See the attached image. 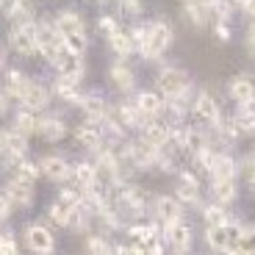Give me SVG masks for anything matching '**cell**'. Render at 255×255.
Instances as JSON below:
<instances>
[{"label":"cell","instance_id":"obj_32","mask_svg":"<svg viewBox=\"0 0 255 255\" xmlns=\"http://www.w3.org/2000/svg\"><path fill=\"white\" fill-rule=\"evenodd\" d=\"M3 144H6V153L3 155H25L28 136H22V133H17L14 128H8V130H3Z\"/></svg>","mask_w":255,"mask_h":255},{"label":"cell","instance_id":"obj_11","mask_svg":"<svg viewBox=\"0 0 255 255\" xmlns=\"http://www.w3.org/2000/svg\"><path fill=\"white\" fill-rule=\"evenodd\" d=\"M81 109H83V114H86V122H95V125H100V122L111 114L109 100H106L103 95H97V92H89V95H83Z\"/></svg>","mask_w":255,"mask_h":255},{"label":"cell","instance_id":"obj_60","mask_svg":"<svg viewBox=\"0 0 255 255\" xmlns=\"http://www.w3.org/2000/svg\"><path fill=\"white\" fill-rule=\"evenodd\" d=\"M186 3H191V0H186Z\"/></svg>","mask_w":255,"mask_h":255},{"label":"cell","instance_id":"obj_8","mask_svg":"<svg viewBox=\"0 0 255 255\" xmlns=\"http://www.w3.org/2000/svg\"><path fill=\"white\" fill-rule=\"evenodd\" d=\"M191 111L197 114V120H203L205 125L217 128L219 122H222V111H219V103L214 100V95L211 92H200L197 97H194V106H191Z\"/></svg>","mask_w":255,"mask_h":255},{"label":"cell","instance_id":"obj_1","mask_svg":"<svg viewBox=\"0 0 255 255\" xmlns=\"http://www.w3.org/2000/svg\"><path fill=\"white\" fill-rule=\"evenodd\" d=\"M158 92L166 100H180L189 95V72L180 67H164L158 72Z\"/></svg>","mask_w":255,"mask_h":255},{"label":"cell","instance_id":"obj_37","mask_svg":"<svg viewBox=\"0 0 255 255\" xmlns=\"http://www.w3.org/2000/svg\"><path fill=\"white\" fill-rule=\"evenodd\" d=\"M233 125H236L239 136H242V133H255V111H253V106L239 109L236 117H233Z\"/></svg>","mask_w":255,"mask_h":255},{"label":"cell","instance_id":"obj_3","mask_svg":"<svg viewBox=\"0 0 255 255\" xmlns=\"http://www.w3.org/2000/svg\"><path fill=\"white\" fill-rule=\"evenodd\" d=\"M36 39H39V53H42L50 64H56V58L61 56V50H64V39H61V33H58L56 22L39 19L36 22Z\"/></svg>","mask_w":255,"mask_h":255},{"label":"cell","instance_id":"obj_17","mask_svg":"<svg viewBox=\"0 0 255 255\" xmlns=\"http://www.w3.org/2000/svg\"><path fill=\"white\" fill-rule=\"evenodd\" d=\"M53 22H56L61 39L70 36V33H86V19H83L78 11H72V8H64V11H58Z\"/></svg>","mask_w":255,"mask_h":255},{"label":"cell","instance_id":"obj_35","mask_svg":"<svg viewBox=\"0 0 255 255\" xmlns=\"http://www.w3.org/2000/svg\"><path fill=\"white\" fill-rule=\"evenodd\" d=\"M72 205L61 203V200H56V203L47 208V217H50L53 225H58V228H70V217H72Z\"/></svg>","mask_w":255,"mask_h":255},{"label":"cell","instance_id":"obj_2","mask_svg":"<svg viewBox=\"0 0 255 255\" xmlns=\"http://www.w3.org/2000/svg\"><path fill=\"white\" fill-rule=\"evenodd\" d=\"M239 236H242V228L233 222L228 225H219V228H208V242L211 250H217L222 255H239Z\"/></svg>","mask_w":255,"mask_h":255},{"label":"cell","instance_id":"obj_4","mask_svg":"<svg viewBox=\"0 0 255 255\" xmlns=\"http://www.w3.org/2000/svg\"><path fill=\"white\" fill-rule=\"evenodd\" d=\"M114 200H117V205H120V211H128L130 217H141L147 211V205H150L144 189H141V186H133V183H122L120 189H117Z\"/></svg>","mask_w":255,"mask_h":255},{"label":"cell","instance_id":"obj_47","mask_svg":"<svg viewBox=\"0 0 255 255\" xmlns=\"http://www.w3.org/2000/svg\"><path fill=\"white\" fill-rule=\"evenodd\" d=\"M120 11L125 14V17H139L141 8H139V3H133V0H120Z\"/></svg>","mask_w":255,"mask_h":255},{"label":"cell","instance_id":"obj_25","mask_svg":"<svg viewBox=\"0 0 255 255\" xmlns=\"http://www.w3.org/2000/svg\"><path fill=\"white\" fill-rule=\"evenodd\" d=\"M6 194H8V200H11L17 208H31L33 205V186H28V183L11 180V183L6 186Z\"/></svg>","mask_w":255,"mask_h":255},{"label":"cell","instance_id":"obj_39","mask_svg":"<svg viewBox=\"0 0 255 255\" xmlns=\"http://www.w3.org/2000/svg\"><path fill=\"white\" fill-rule=\"evenodd\" d=\"M211 8V17H217V22H228L233 17V0H205Z\"/></svg>","mask_w":255,"mask_h":255},{"label":"cell","instance_id":"obj_42","mask_svg":"<svg viewBox=\"0 0 255 255\" xmlns=\"http://www.w3.org/2000/svg\"><path fill=\"white\" fill-rule=\"evenodd\" d=\"M239 255H255V225L242 228V236H239Z\"/></svg>","mask_w":255,"mask_h":255},{"label":"cell","instance_id":"obj_14","mask_svg":"<svg viewBox=\"0 0 255 255\" xmlns=\"http://www.w3.org/2000/svg\"><path fill=\"white\" fill-rule=\"evenodd\" d=\"M230 97L239 103V109H244V106H253L255 103V81L253 75H236L233 81H230Z\"/></svg>","mask_w":255,"mask_h":255},{"label":"cell","instance_id":"obj_38","mask_svg":"<svg viewBox=\"0 0 255 255\" xmlns=\"http://www.w3.org/2000/svg\"><path fill=\"white\" fill-rule=\"evenodd\" d=\"M203 217H205V225H208V228H219V225H228V222H230L228 211H225L219 203H211V205H205Z\"/></svg>","mask_w":255,"mask_h":255},{"label":"cell","instance_id":"obj_44","mask_svg":"<svg viewBox=\"0 0 255 255\" xmlns=\"http://www.w3.org/2000/svg\"><path fill=\"white\" fill-rule=\"evenodd\" d=\"M130 42H133V50H139L141 56H144V50H147V25H133L130 28Z\"/></svg>","mask_w":255,"mask_h":255},{"label":"cell","instance_id":"obj_23","mask_svg":"<svg viewBox=\"0 0 255 255\" xmlns=\"http://www.w3.org/2000/svg\"><path fill=\"white\" fill-rule=\"evenodd\" d=\"M236 178H217L211 180V197H214V203L219 205H228L236 200Z\"/></svg>","mask_w":255,"mask_h":255},{"label":"cell","instance_id":"obj_27","mask_svg":"<svg viewBox=\"0 0 255 255\" xmlns=\"http://www.w3.org/2000/svg\"><path fill=\"white\" fill-rule=\"evenodd\" d=\"M28 83H31V78H28L22 70H8L6 72V95L11 97V100H22Z\"/></svg>","mask_w":255,"mask_h":255},{"label":"cell","instance_id":"obj_52","mask_svg":"<svg viewBox=\"0 0 255 255\" xmlns=\"http://www.w3.org/2000/svg\"><path fill=\"white\" fill-rule=\"evenodd\" d=\"M147 255H164V244H161V239L153 242V244H147Z\"/></svg>","mask_w":255,"mask_h":255},{"label":"cell","instance_id":"obj_49","mask_svg":"<svg viewBox=\"0 0 255 255\" xmlns=\"http://www.w3.org/2000/svg\"><path fill=\"white\" fill-rule=\"evenodd\" d=\"M0 255H19V247H17V242H14L11 236H6L3 242H0Z\"/></svg>","mask_w":255,"mask_h":255},{"label":"cell","instance_id":"obj_21","mask_svg":"<svg viewBox=\"0 0 255 255\" xmlns=\"http://www.w3.org/2000/svg\"><path fill=\"white\" fill-rule=\"evenodd\" d=\"M75 141L83 147V150H89V153H97L103 147V130L95 125V122H86V125H78L75 128Z\"/></svg>","mask_w":255,"mask_h":255},{"label":"cell","instance_id":"obj_33","mask_svg":"<svg viewBox=\"0 0 255 255\" xmlns=\"http://www.w3.org/2000/svg\"><path fill=\"white\" fill-rule=\"evenodd\" d=\"M186 14L194 22V28H203L211 22V8L205 0H191V3H186Z\"/></svg>","mask_w":255,"mask_h":255},{"label":"cell","instance_id":"obj_41","mask_svg":"<svg viewBox=\"0 0 255 255\" xmlns=\"http://www.w3.org/2000/svg\"><path fill=\"white\" fill-rule=\"evenodd\" d=\"M8 17L14 19V25H22V22H33V6H31V0H19L17 6H14V11L8 14Z\"/></svg>","mask_w":255,"mask_h":255},{"label":"cell","instance_id":"obj_40","mask_svg":"<svg viewBox=\"0 0 255 255\" xmlns=\"http://www.w3.org/2000/svg\"><path fill=\"white\" fill-rule=\"evenodd\" d=\"M83 247H86V255H114V250L106 242V236H86Z\"/></svg>","mask_w":255,"mask_h":255},{"label":"cell","instance_id":"obj_55","mask_svg":"<svg viewBox=\"0 0 255 255\" xmlns=\"http://www.w3.org/2000/svg\"><path fill=\"white\" fill-rule=\"evenodd\" d=\"M233 6H239V8H250V6H255V0H233Z\"/></svg>","mask_w":255,"mask_h":255},{"label":"cell","instance_id":"obj_28","mask_svg":"<svg viewBox=\"0 0 255 255\" xmlns=\"http://www.w3.org/2000/svg\"><path fill=\"white\" fill-rule=\"evenodd\" d=\"M72 180L78 183V189H89V186H95L97 183V169H95V164H89V161H78L75 166H72V175H70Z\"/></svg>","mask_w":255,"mask_h":255},{"label":"cell","instance_id":"obj_58","mask_svg":"<svg viewBox=\"0 0 255 255\" xmlns=\"http://www.w3.org/2000/svg\"><path fill=\"white\" fill-rule=\"evenodd\" d=\"M92 3H106V0H92Z\"/></svg>","mask_w":255,"mask_h":255},{"label":"cell","instance_id":"obj_29","mask_svg":"<svg viewBox=\"0 0 255 255\" xmlns=\"http://www.w3.org/2000/svg\"><path fill=\"white\" fill-rule=\"evenodd\" d=\"M36 125H39V117H36V111H31V109H17V114H14V130L17 133H22V136H31V133H36Z\"/></svg>","mask_w":255,"mask_h":255},{"label":"cell","instance_id":"obj_22","mask_svg":"<svg viewBox=\"0 0 255 255\" xmlns=\"http://www.w3.org/2000/svg\"><path fill=\"white\" fill-rule=\"evenodd\" d=\"M36 133L42 136L45 141H61L64 136H67V122L61 120V117H56V114H50V117H42L39 120V125H36Z\"/></svg>","mask_w":255,"mask_h":255},{"label":"cell","instance_id":"obj_50","mask_svg":"<svg viewBox=\"0 0 255 255\" xmlns=\"http://www.w3.org/2000/svg\"><path fill=\"white\" fill-rule=\"evenodd\" d=\"M214 36L219 42H230V25L228 22H214Z\"/></svg>","mask_w":255,"mask_h":255},{"label":"cell","instance_id":"obj_31","mask_svg":"<svg viewBox=\"0 0 255 255\" xmlns=\"http://www.w3.org/2000/svg\"><path fill=\"white\" fill-rule=\"evenodd\" d=\"M217 178H236V161L228 153H214V166H211V180Z\"/></svg>","mask_w":255,"mask_h":255},{"label":"cell","instance_id":"obj_36","mask_svg":"<svg viewBox=\"0 0 255 255\" xmlns=\"http://www.w3.org/2000/svg\"><path fill=\"white\" fill-rule=\"evenodd\" d=\"M109 45H111V50H114L117 56H122V58L133 53V42H130V33L122 31V28H120V31H114V33L109 36Z\"/></svg>","mask_w":255,"mask_h":255},{"label":"cell","instance_id":"obj_6","mask_svg":"<svg viewBox=\"0 0 255 255\" xmlns=\"http://www.w3.org/2000/svg\"><path fill=\"white\" fill-rule=\"evenodd\" d=\"M8 45H11V50H17L19 56H33V53H39L36 19H33V22H22V25H14L11 33H8Z\"/></svg>","mask_w":255,"mask_h":255},{"label":"cell","instance_id":"obj_48","mask_svg":"<svg viewBox=\"0 0 255 255\" xmlns=\"http://www.w3.org/2000/svg\"><path fill=\"white\" fill-rule=\"evenodd\" d=\"M11 208H14V203L8 200V194L6 191H0V222L11 217Z\"/></svg>","mask_w":255,"mask_h":255},{"label":"cell","instance_id":"obj_5","mask_svg":"<svg viewBox=\"0 0 255 255\" xmlns=\"http://www.w3.org/2000/svg\"><path fill=\"white\" fill-rule=\"evenodd\" d=\"M172 39H175V33H172V28L166 25V22H161V19L150 22V25H147V50H144V58L153 61V58L164 56L166 47L172 45Z\"/></svg>","mask_w":255,"mask_h":255},{"label":"cell","instance_id":"obj_16","mask_svg":"<svg viewBox=\"0 0 255 255\" xmlns=\"http://www.w3.org/2000/svg\"><path fill=\"white\" fill-rule=\"evenodd\" d=\"M153 214L161 222H172V219H180L183 205H180V200L175 194H161V197L153 200Z\"/></svg>","mask_w":255,"mask_h":255},{"label":"cell","instance_id":"obj_46","mask_svg":"<svg viewBox=\"0 0 255 255\" xmlns=\"http://www.w3.org/2000/svg\"><path fill=\"white\" fill-rule=\"evenodd\" d=\"M97 31L103 33V36H111L114 31H120V25H117V19L109 17V14H103L100 19H97Z\"/></svg>","mask_w":255,"mask_h":255},{"label":"cell","instance_id":"obj_12","mask_svg":"<svg viewBox=\"0 0 255 255\" xmlns=\"http://www.w3.org/2000/svg\"><path fill=\"white\" fill-rule=\"evenodd\" d=\"M39 172L45 175L47 180H53V183H61V180H67L72 175V166L61 155H45L39 161Z\"/></svg>","mask_w":255,"mask_h":255},{"label":"cell","instance_id":"obj_53","mask_svg":"<svg viewBox=\"0 0 255 255\" xmlns=\"http://www.w3.org/2000/svg\"><path fill=\"white\" fill-rule=\"evenodd\" d=\"M8 100H11V97H8L6 92L0 89V117H3V114H6V111H8Z\"/></svg>","mask_w":255,"mask_h":255},{"label":"cell","instance_id":"obj_13","mask_svg":"<svg viewBox=\"0 0 255 255\" xmlns=\"http://www.w3.org/2000/svg\"><path fill=\"white\" fill-rule=\"evenodd\" d=\"M111 117H114L122 128H144L147 122H150L139 109H136V103H117L114 109H111Z\"/></svg>","mask_w":255,"mask_h":255},{"label":"cell","instance_id":"obj_26","mask_svg":"<svg viewBox=\"0 0 255 255\" xmlns=\"http://www.w3.org/2000/svg\"><path fill=\"white\" fill-rule=\"evenodd\" d=\"M53 92H56V97H61L64 103H72V106H81V100H83L81 86L75 81H67V78H56Z\"/></svg>","mask_w":255,"mask_h":255},{"label":"cell","instance_id":"obj_34","mask_svg":"<svg viewBox=\"0 0 255 255\" xmlns=\"http://www.w3.org/2000/svg\"><path fill=\"white\" fill-rule=\"evenodd\" d=\"M183 136H186V153H191V155L211 147L208 136H205L200 128H183Z\"/></svg>","mask_w":255,"mask_h":255},{"label":"cell","instance_id":"obj_20","mask_svg":"<svg viewBox=\"0 0 255 255\" xmlns=\"http://www.w3.org/2000/svg\"><path fill=\"white\" fill-rule=\"evenodd\" d=\"M175 197L180 200V205H194L200 200V183L191 172L178 175V186H175Z\"/></svg>","mask_w":255,"mask_h":255},{"label":"cell","instance_id":"obj_56","mask_svg":"<svg viewBox=\"0 0 255 255\" xmlns=\"http://www.w3.org/2000/svg\"><path fill=\"white\" fill-rule=\"evenodd\" d=\"M3 153H6V144H3V130H0V158H3Z\"/></svg>","mask_w":255,"mask_h":255},{"label":"cell","instance_id":"obj_19","mask_svg":"<svg viewBox=\"0 0 255 255\" xmlns=\"http://www.w3.org/2000/svg\"><path fill=\"white\" fill-rule=\"evenodd\" d=\"M169 133H172V128L166 125V122H161V120H150L144 128H141V139H144L147 144L158 147V150H164V147L169 144Z\"/></svg>","mask_w":255,"mask_h":255},{"label":"cell","instance_id":"obj_45","mask_svg":"<svg viewBox=\"0 0 255 255\" xmlns=\"http://www.w3.org/2000/svg\"><path fill=\"white\" fill-rule=\"evenodd\" d=\"M242 175L250 180V186L255 189V153H250V155L242 158Z\"/></svg>","mask_w":255,"mask_h":255},{"label":"cell","instance_id":"obj_7","mask_svg":"<svg viewBox=\"0 0 255 255\" xmlns=\"http://www.w3.org/2000/svg\"><path fill=\"white\" fill-rule=\"evenodd\" d=\"M25 244L31 253L36 255H53V250H56V239H53V233L45 228V225L39 222H31L25 228Z\"/></svg>","mask_w":255,"mask_h":255},{"label":"cell","instance_id":"obj_10","mask_svg":"<svg viewBox=\"0 0 255 255\" xmlns=\"http://www.w3.org/2000/svg\"><path fill=\"white\" fill-rule=\"evenodd\" d=\"M164 242L172 244V250L186 253L191 247V228L183 219H172V222H164Z\"/></svg>","mask_w":255,"mask_h":255},{"label":"cell","instance_id":"obj_51","mask_svg":"<svg viewBox=\"0 0 255 255\" xmlns=\"http://www.w3.org/2000/svg\"><path fill=\"white\" fill-rule=\"evenodd\" d=\"M17 3H19V0H0V11L8 17V14L14 11V6H17Z\"/></svg>","mask_w":255,"mask_h":255},{"label":"cell","instance_id":"obj_30","mask_svg":"<svg viewBox=\"0 0 255 255\" xmlns=\"http://www.w3.org/2000/svg\"><path fill=\"white\" fill-rule=\"evenodd\" d=\"M8 172L14 175L11 180H19V183L33 186V183H36V178H39V164H33V161H28V158H19Z\"/></svg>","mask_w":255,"mask_h":255},{"label":"cell","instance_id":"obj_18","mask_svg":"<svg viewBox=\"0 0 255 255\" xmlns=\"http://www.w3.org/2000/svg\"><path fill=\"white\" fill-rule=\"evenodd\" d=\"M136 109H139L147 120H158V117L164 114L166 103H164V97H161L158 92H147L144 89V92L136 95Z\"/></svg>","mask_w":255,"mask_h":255},{"label":"cell","instance_id":"obj_54","mask_svg":"<svg viewBox=\"0 0 255 255\" xmlns=\"http://www.w3.org/2000/svg\"><path fill=\"white\" fill-rule=\"evenodd\" d=\"M247 42H250V50L255 53V19H253V28H250V36H247Z\"/></svg>","mask_w":255,"mask_h":255},{"label":"cell","instance_id":"obj_43","mask_svg":"<svg viewBox=\"0 0 255 255\" xmlns=\"http://www.w3.org/2000/svg\"><path fill=\"white\" fill-rule=\"evenodd\" d=\"M86 33H70V36H64V47L70 53H75V56H83L86 53Z\"/></svg>","mask_w":255,"mask_h":255},{"label":"cell","instance_id":"obj_59","mask_svg":"<svg viewBox=\"0 0 255 255\" xmlns=\"http://www.w3.org/2000/svg\"><path fill=\"white\" fill-rule=\"evenodd\" d=\"M133 3H141V0H133Z\"/></svg>","mask_w":255,"mask_h":255},{"label":"cell","instance_id":"obj_24","mask_svg":"<svg viewBox=\"0 0 255 255\" xmlns=\"http://www.w3.org/2000/svg\"><path fill=\"white\" fill-rule=\"evenodd\" d=\"M109 75H111V81H114V86L120 92H130L136 86V75H133V70H130L125 61H114V64H111Z\"/></svg>","mask_w":255,"mask_h":255},{"label":"cell","instance_id":"obj_57","mask_svg":"<svg viewBox=\"0 0 255 255\" xmlns=\"http://www.w3.org/2000/svg\"><path fill=\"white\" fill-rule=\"evenodd\" d=\"M6 64V53H3V47H0V67Z\"/></svg>","mask_w":255,"mask_h":255},{"label":"cell","instance_id":"obj_15","mask_svg":"<svg viewBox=\"0 0 255 255\" xmlns=\"http://www.w3.org/2000/svg\"><path fill=\"white\" fill-rule=\"evenodd\" d=\"M22 106L31 109V111H45L47 106H50V89H47L45 83L31 81L28 89H25V95H22Z\"/></svg>","mask_w":255,"mask_h":255},{"label":"cell","instance_id":"obj_9","mask_svg":"<svg viewBox=\"0 0 255 255\" xmlns=\"http://www.w3.org/2000/svg\"><path fill=\"white\" fill-rule=\"evenodd\" d=\"M53 67L58 70V78H67V81H75V83L86 75V64H83V58L75 56V53H70L67 47L61 50V56L56 58Z\"/></svg>","mask_w":255,"mask_h":255}]
</instances>
